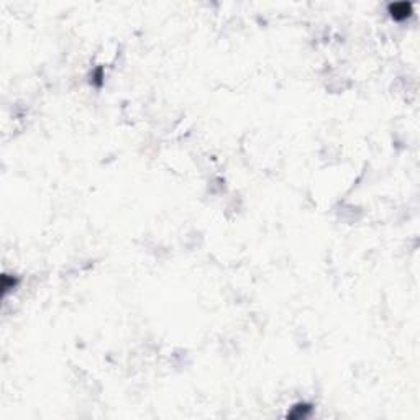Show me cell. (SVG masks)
I'll list each match as a JSON object with an SVG mask.
<instances>
[{
    "mask_svg": "<svg viewBox=\"0 0 420 420\" xmlns=\"http://www.w3.org/2000/svg\"><path fill=\"white\" fill-rule=\"evenodd\" d=\"M411 10H412L411 3H407V2H399V3H394L389 7V12L393 15V18H396V20L407 18V16L411 15Z\"/></svg>",
    "mask_w": 420,
    "mask_h": 420,
    "instance_id": "1",
    "label": "cell"
}]
</instances>
